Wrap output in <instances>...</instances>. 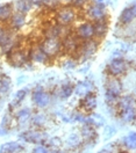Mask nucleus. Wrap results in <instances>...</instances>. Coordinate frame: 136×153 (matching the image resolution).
<instances>
[{"label":"nucleus","mask_w":136,"mask_h":153,"mask_svg":"<svg viewBox=\"0 0 136 153\" xmlns=\"http://www.w3.org/2000/svg\"><path fill=\"white\" fill-rule=\"evenodd\" d=\"M40 48L49 58L56 57L63 51V43L62 39L57 37H46L41 43Z\"/></svg>","instance_id":"nucleus-1"},{"label":"nucleus","mask_w":136,"mask_h":153,"mask_svg":"<svg viewBox=\"0 0 136 153\" xmlns=\"http://www.w3.org/2000/svg\"><path fill=\"white\" fill-rule=\"evenodd\" d=\"M78 10L71 5H64L59 7L56 13V22L61 26H70L77 20Z\"/></svg>","instance_id":"nucleus-2"},{"label":"nucleus","mask_w":136,"mask_h":153,"mask_svg":"<svg viewBox=\"0 0 136 153\" xmlns=\"http://www.w3.org/2000/svg\"><path fill=\"white\" fill-rule=\"evenodd\" d=\"M62 43H63V51L67 52L69 55L71 56H77L78 57V53H79V49L81 47V43L83 41L80 38L78 37L76 34H70L68 36L62 39Z\"/></svg>","instance_id":"nucleus-3"},{"label":"nucleus","mask_w":136,"mask_h":153,"mask_svg":"<svg viewBox=\"0 0 136 153\" xmlns=\"http://www.w3.org/2000/svg\"><path fill=\"white\" fill-rule=\"evenodd\" d=\"M127 68H128V64H127V62L125 59H122V58H114L108 64L107 71H108V74L111 76L119 78V76H123L126 73Z\"/></svg>","instance_id":"nucleus-4"},{"label":"nucleus","mask_w":136,"mask_h":153,"mask_svg":"<svg viewBox=\"0 0 136 153\" xmlns=\"http://www.w3.org/2000/svg\"><path fill=\"white\" fill-rule=\"evenodd\" d=\"M8 57V62L12 66L14 67H22L25 66L29 59V56L26 51H23L22 49H14L13 51H10L7 55Z\"/></svg>","instance_id":"nucleus-5"},{"label":"nucleus","mask_w":136,"mask_h":153,"mask_svg":"<svg viewBox=\"0 0 136 153\" xmlns=\"http://www.w3.org/2000/svg\"><path fill=\"white\" fill-rule=\"evenodd\" d=\"M85 12H86V16L90 20H92L93 22L102 19H108V12H107L106 7H104V6L91 4L87 6Z\"/></svg>","instance_id":"nucleus-6"},{"label":"nucleus","mask_w":136,"mask_h":153,"mask_svg":"<svg viewBox=\"0 0 136 153\" xmlns=\"http://www.w3.org/2000/svg\"><path fill=\"white\" fill-rule=\"evenodd\" d=\"M76 35L81 41H88V39H92L93 37H96L93 22H90V21L81 22L76 29Z\"/></svg>","instance_id":"nucleus-7"},{"label":"nucleus","mask_w":136,"mask_h":153,"mask_svg":"<svg viewBox=\"0 0 136 153\" xmlns=\"http://www.w3.org/2000/svg\"><path fill=\"white\" fill-rule=\"evenodd\" d=\"M98 50V42L92 38V39H88V41H83L81 43V47L79 49V53H78V57L83 58V62L86 60L88 58H91L96 51Z\"/></svg>","instance_id":"nucleus-8"},{"label":"nucleus","mask_w":136,"mask_h":153,"mask_svg":"<svg viewBox=\"0 0 136 153\" xmlns=\"http://www.w3.org/2000/svg\"><path fill=\"white\" fill-rule=\"evenodd\" d=\"M20 139L26 142V143H43L47 139V134L42 132L39 130H28V131H23L22 134H20Z\"/></svg>","instance_id":"nucleus-9"},{"label":"nucleus","mask_w":136,"mask_h":153,"mask_svg":"<svg viewBox=\"0 0 136 153\" xmlns=\"http://www.w3.org/2000/svg\"><path fill=\"white\" fill-rule=\"evenodd\" d=\"M51 97L50 94L42 91V89H35L33 93V102L37 105L39 108H46L50 105Z\"/></svg>","instance_id":"nucleus-10"},{"label":"nucleus","mask_w":136,"mask_h":153,"mask_svg":"<svg viewBox=\"0 0 136 153\" xmlns=\"http://www.w3.org/2000/svg\"><path fill=\"white\" fill-rule=\"evenodd\" d=\"M106 92L111 93V94H114L117 96H121V94H122V84L119 80V78L111 76L108 79L106 84Z\"/></svg>","instance_id":"nucleus-11"},{"label":"nucleus","mask_w":136,"mask_h":153,"mask_svg":"<svg viewBox=\"0 0 136 153\" xmlns=\"http://www.w3.org/2000/svg\"><path fill=\"white\" fill-rule=\"evenodd\" d=\"M28 56H29V59H31L33 62L35 63H40V64H44L48 62L49 57L43 52V50L39 47H34L29 50L28 52Z\"/></svg>","instance_id":"nucleus-12"},{"label":"nucleus","mask_w":136,"mask_h":153,"mask_svg":"<svg viewBox=\"0 0 136 153\" xmlns=\"http://www.w3.org/2000/svg\"><path fill=\"white\" fill-rule=\"evenodd\" d=\"M98 105V100L96 94L92 92V93H88L87 95H85L81 99V107L84 108L85 111H93Z\"/></svg>","instance_id":"nucleus-13"},{"label":"nucleus","mask_w":136,"mask_h":153,"mask_svg":"<svg viewBox=\"0 0 136 153\" xmlns=\"http://www.w3.org/2000/svg\"><path fill=\"white\" fill-rule=\"evenodd\" d=\"M93 91V84L88 80H84V81H79L76 87H75V93L76 95L84 97L85 95H87L88 93H92Z\"/></svg>","instance_id":"nucleus-14"},{"label":"nucleus","mask_w":136,"mask_h":153,"mask_svg":"<svg viewBox=\"0 0 136 153\" xmlns=\"http://www.w3.org/2000/svg\"><path fill=\"white\" fill-rule=\"evenodd\" d=\"M94 25V33H96V36L99 38H102L106 36L108 28H109V25H108V19H102L93 22Z\"/></svg>","instance_id":"nucleus-15"},{"label":"nucleus","mask_w":136,"mask_h":153,"mask_svg":"<svg viewBox=\"0 0 136 153\" xmlns=\"http://www.w3.org/2000/svg\"><path fill=\"white\" fill-rule=\"evenodd\" d=\"M23 150V145L19 142H7L0 146V153H16Z\"/></svg>","instance_id":"nucleus-16"},{"label":"nucleus","mask_w":136,"mask_h":153,"mask_svg":"<svg viewBox=\"0 0 136 153\" xmlns=\"http://www.w3.org/2000/svg\"><path fill=\"white\" fill-rule=\"evenodd\" d=\"M119 116H120V120L123 123H134L136 118V107H132V108L120 110Z\"/></svg>","instance_id":"nucleus-17"},{"label":"nucleus","mask_w":136,"mask_h":153,"mask_svg":"<svg viewBox=\"0 0 136 153\" xmlns=\"http://www.w3.org/2000/svg\"><path fill=\"white\" fill-rule=\"evenodd\" d=\"M132 107H136V101L133 96L132 95L120 96V99H119V101H117V111L127 109V108H132Z\"/></svg>","instance_id":"nucleus-18"},{"label":"nucleus","mask_w":136,"mask_h":153,"mask_svg":"<svg viewBox=\"0 0 136 153\" xmlns=\"http://www.w3.org/2000/svg\"><path fill=\"white\" fill-rule=\"evenodd\" d=\"M12 16H13V5L12 4L0 5V23L7 22Z\"/></svg>","instance_id":"nucleus-19"},{"label":"nucleus","mask_w":136,"mask_h":153,"mask_svg":"<svg viewBox=\"0 0 136 153\" xmlns=\"http://www.w3.org/2000/svg\"><path fill=\"white\" fill-rule=\"evenodd\" d=\"M85 124H90L94 128H100L105 125V118L101 115L97 114V113H92V114L86 117Z\"/></svg>","instance_id":"nucleus-20"},{"label":"nucleus","mask_w":136,"mask_h":153,"mask_svg":"<svg viewBox=\"0 0 136 153\" xmlns=\"http://www.w3.org/2000/svg\"><path fill=\"white\" fill-rule=\"evenodd\" d=\"M26 23V15L16 12L15 14H13V16L10 18V26L12 28H14L15 30L21 29Z\"/></svg>","instance_id":"nucleus-21"},{"label":"nucleus","mask_w":136,"mask_h":153,"mask_svg":"<svg viewBox=\"0 0 136 153\" xmlns=\"http://www.w3.org/2000/svg\"><path fill=\"white\" fill-rule=\"evenodd\" d=\"M135 19V15L133 13L132 7H126L125 10L121 12L120 16H119V22L121 25H129L133 22V20Z\"/></svg>","instance_id":"nucleus-22"},{"label":"nucleus","mask_w":136,"mask_h":153,"mask_svg":"<svg viewBox=\"0 0 136 153\" xmlns=\"http://www.w3.org/2000/svg\"><path fill=\"white\" fill-rule=\"evenodd\" d=\"M31 118V110L29 108H22L20 109L16 114V122L18 124L23 125L26 123H28Z\"/></svg>","instance_id":"nucleus-23"},{"label":"nucleus","mask_w":136,"mask_h":153,"mask_svg":"<svg viewBox=\"0 0 136 153\" xmlns=\"http://www.w3.org/2000/svg\"><path fill=\"white\" fill-rule=\"evenodd\" d=\"M81 136L86 140H94L97 138L96 128L90 124H84V126L81 128Z\"/></svg>","instance_id":"nucleus-24"},{"label":"nucleus","mask_w":136,"mask_h":153,"mask_svg":"<svg viewBox=\"0 0 136 153\" xmlns=\"http://www.w3.org/2000/svg\"><path fill=\"white\" fill-rule=\"evenodd\" d=\"M14 7H15L16 12L22 13V14L26 15L30 10V8H31V4H30L28 0H16L14 2Z\"/></svg>","instance_id":"nucleus-25"},{"label":"nucleus","mask_w":136,"mask_h":153,"mask_svg":"<svg viewBox=\"0 0 136 153\" xmlns=\"http://www.w3.org/2000/svg\"><path fill=\"white\" fill-rule=\"evenodd\" d=\"M73 92H75L73 85L70 84V82H65V84L62 85L61 89H59V96H61L63 100H65V99H69L70 96L72 95Z\"/></svg>","instance_id":"nucleus-26"},{"label":"nucleus","mask_w":136,"mask_h":153,"mask_svg":"<svg viewBox=\"0 0 136 153\" xmlns=\"http://www.w3.org/2000/svg\"><path fill=\"white\" fill-rule=\"evenodd\" d=\"M122 143L128 150H136V132H130L122 138Z\"/></svg>","instance_id":"nucleus-27"},{"label":"nucleus","mask_w":136,"mask_h":153,"mask_svg":"<svg viewBox=\"0 0 136 153\" xmlns=\"http://www.w3.org/2000/svg\"><path fill=\"white\" fill-rule=\"evenodd\" d=\"M28 94V89L27 88H22V89H19L15 94H14V97H13V102H12V107L16 105H20V102H22L25 100V97Z\"/></svg>","instance_id":"nucleus-28"},{"label":"nucleus","mask_w":136,"mask_h":153,"mask_svg":"<svg viewBox=\"0 0 136 153\" xmlns=\"http://www.w3.org/2000/svg\"><path fill=\"white\" fill-rule=\"evenodd\" d=\"M10 86H12V81L8 76H0V93H2V94L7 93L10 89Z\"/></svg>","instance_id":"nucleus-29"},{"label":"nucleus","mask_w":136,"mask_h":153,"mask_svg":"<svg viewBox=\"0 0 136 153\" xmlns=\"http://www.w3.org/2000/svg\"><path fill=\"white\" fill-rule=\"evenodd\" d=\"M81 144V138L77 134H71L67 138V145L70 147H77Z\"/></svg>","instance_id":"nucleus-30"},{"label":"nucleus","mask_w":136,"mask_h":153,"mask_svg":"<svg viewBox=\"0 0 136 153\" xmlns=\"http://www.w3.org/2000/svg\"><path fill=\"white\" fill-rule=\"evenodd\" d=\"M115 134H117V129H115L113 125H107V126H105L104 132H102L104 139H105V140H108V139H111Z\"/></svg>","instance_id":"nucleus-31"},{"label":"nucleus","mask_w":136,"mask_h":153,"mask_svg":"<svg viewBox=\"0 0 136 153\" xmlns=\"http://www.w3.org/2000/svg\"><path fill=\"white\" fill-rule=\"evenodd\" d=\"M33 123L36 125V126H42V125H44L47 123V117H46V115H42V114L36 115V116L33 118Z\"/></svg>","instance_id":"nucleus-32"},{"label":"nucleus","mask_w":136,"mask_h":153,"mask_svg":"<svg viewBox=\"0 0 136 153\" xmlns=\"http://www.w3.org/2000/svg\"><path fill=\"white\" fill-rule=\"evenodd\" d=\"M48 143L51 147H54V149H59V147L63 145V140H62L59 137H51V138H49Z\"/></svg>","instance_id":"nucleus-33"},{"label":"nucleus","mask_w":136,"mask_h":153,"mask_svg":"<svg viewBox=\"0 0 136 153\" xmlns=\"http://www.w3.org/2000/svg\"><path fill=\"white\" fill-rule=\"evenodd\" d=\"M87 1L88 0H72L70 5H71L72 7H75L77 10H81L85 7V5L87 4Z\"/></svg>","instance_id":"nucleus-34"},{"label":"nucleus","mask_w":136,"mask_h":153,"mask_svg":"<svg viewBox=\"0 0 136 153\" xmlns=\"http://www.w3.org/2000/svg\"><path fill=\"white\" fill-rule=\"evenodd\" d=\"M76 62L71 58V59H67L64 63H63V68H65V70H73L75 67H76Z\"/></svg>","instance_id":"nucleus-35"},{"label":"nucleus","mask_w":136,"mask_h":153,"mask_svg":"<svg viewBox=\"0 0 136 153\" xmlns=\"http://www.w3.org/2000/svg\"><path fill=\"white\" fill-rule=\"evenodd\" d=\"M33 153H49V150L43 145H39L33 149Z\"/></svg>","instance_id":"nucleus-36"},{"label":"nucleus","mask_w":136,"mask_h":153,"mask_svg":"<svg viewBox=\"0 0 136 153\" xmlns=\"http://www.w3.org/2000/svg\"><path fill=\"white\" fill-rule=\"evenodd\" d=\"M113 151H114V144H108L105 147H102L99 153H113Z\"/></svg>","instance_id":"nucleus-37"},{"label":"nucleus","mask_w":136,"mask_h":153,"mask_svg":"<svg viewBox=\"0 0 136 153\" xmlns=\"http://www.w3.org/2000/svg\"><path fill=\"white\" fill-rule=\"evenodd\" d=\"M92 4H96V5H99V6H104L106 7L108 5V0H91Z\"/></svg>","instance_id":"nucleus-38"},{"label":"nucleus","mask_w":136,"mask_h":153,"mask_svg":"<svg viewBox=\"0 0 136 153\" xmlns=\"http://www.w3.org/2000/svg\"><path fill=\"white\" fill-rule=\"evenodd\" d=\"M6 34H7V31H6V30L4 29V27L0 25V41L5 37V35H6Z\"/></svg>","instance_id":"nucleus-39"},{"label":"nucleus","mask_w":136,"mask_h":153,"mask_svg":"<svg viewBox=\"0 0 136 153\" xmlns=\"http://www.w3.org/2000/svg\"><path fill=\"white\" fill-rule=\"evenodd\" d=\"M130 7H132L133 13H134V15H135V18H136V4H135V5H133V6H130Z\"/></svg>","instance_id":"nucleus-40"},{"label":"nucleus","mask_w":136,"mask_h":153,"mask_svg":"<svg viewBox=\"0 0 136 153\" xmlns=\"http://www.w3.org/2000/svg\"><path fill=\"white\" fill-rule=\"evenodd\" d=\"M54 153H63V152H61V151H58V150H56V151H55Z\"/></svg>","instance_id":"nucleus-41"},{"label":"nucleus","mask_w":136,"mask_h":153,"mask_svg":"<svg viewBox=\"0 0 136 153\" xmlns=\"http://www.w3.org/2000/svg\"><path fill=\"white\" fill-rule=\"evenodd\" d=\"M63 1H68V2H70V4H71V1H72V0H63Z\"/></svg>","instance_id":"nucleus-42"},{"label":"nucleus","mask_w":136,"mask_h":153,"mask_svg":"<svg viewBox=\"0 0 136 153\" xmlns=\"http://www.w3.org/2000/svg\"><path fill=\"white\" fill-rule=\"evenodd\" d=\"M134 124L136 125V118H135V121H134Z\"/></svg>","instance_id":"nucleus-43"},{"label":"nucleus","mask_w":136,"mask_h":153,"mask_svg":"<svg viewBox=\"0 0 136 153\" xmlns=\"http://www.w3.org/2000/svg\"><path fill=\"white\" fill-rule=\"evenodd\" d=\"M0 131H1V130H0ZM0 134H1V132H0Z\"/></svg>","instance_id":"nucleus-44"}]
</instances>
